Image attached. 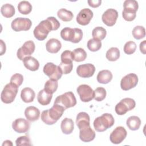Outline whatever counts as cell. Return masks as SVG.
<instances>
[{
    "instance_id": "cell-20",
    "label": "cell",
    "mask_w": 146,
    "mask_h": 146,
    "mask_svg": "<svg viewBox=\"0 0 146 146\" xmlns=\"http://www.w3.org/2000/svg\"><path fill=\"white\" fill-rule=\"evenodd\" d=\"M90 116L86 112H81L77 115L76 124L79 129L86 126L90 125Z\"/></svg>"
},
{
    "instance_id": "cell-18",
    "label": "cell",
    "mask_w": 146,
    "mask_h": 146,
    "mask_svg": "<svg viewBox=\"0 0 146 146\" xmlns=\"http://www.w3.org/2000/svg\"><path fill=\"white\" fill-rule=\"evenodd\" d=\"M64 110V108L62 106L54 104L53 106L48 110V112L51 118L57 121L62 116Z\"/></svg>"
},
{
    "instance_id": "cell-8",
    "label": "cell",
    "mask_w": 146,
    "mask_h": 146,
    "mask_svg": "<svg viewBox=\"0 0 146 146\" xmlns=\"http://www.w3.org/2000/svg\"><path fill=\"white\" fill-rule=\"evenodd\" d=\"M80 100L83 102H89L94 98V91L87 84H81L76 89Z\"/></svg>"
},
{
    "instance_id": "cell-28",
    "label": "cell",
    "mask_w": 146,
    "mask_h": 146,
    "mask_svg": "<svg viewBox=\"0 0 146 146\" xmlns=\"http://www.w3.org/2000/svg\"><path fill=\"white\" fill-rule=\"evenodd\" d=\"M72 52L73 60L75 62H80L84 61L87 58V53L82 48H77Z\"/></svg>"
},
{
    "instance_id": "cell-38",
    "label": "cell",
    "mask_w": 146,
    "mask_h": 146,
    "mask_svg": "<svg viewBox=\"0 0 146 146\" xmlns=\"http://www.w3.org/2000/svg\"><path fill=\"white\" fill-rule=\"evenodd\" d=\"M106 96V91L103 87H98L94 91V99L98 102L103 100Z\"/></svg>"
},
{
    "instance_id": "cell-27",
    "label": "cell",
    "mask_w": 146,
    "mask_h": 146,
    "mask_svg": "<svg viewBox=\"0 0 146 146\" xmlns=\"http://www.w3.org/2000/svg\"><path fill=\"white\" fill-rule=\"evenodd\" d=\"M126 124L129 129L136 131L140 128L141 125V120L138 116H131L127 119Z\"/></svg>"
},
{
    "instance_id": "cell-5",
    "label": "cell",
    "mask_w": 146,
    "mask_h": 146,
    "mask_svg": "<svg viewBox=\"0 0 146 146\" xmlns=\"http://www.w3.org/2000/svg\"><path fill=\"white\" fill-rule=\"evenodd\" d=\"M136 106V103L133 99L129 98H124L115 106V110L119 115H123L128 111L133 110Z\"/></svg>"
},
{
    "instance_id": "cell-29",
    "label": "cell",
    "mask_w": 146,
    "mask_h": 146,
    "mask_svg": "<svg viewBox=\"0 0 146 146\" xmlns=\"http://www.w3.org/2000/svg\"><path fill=\"white\" fill-rule=\"evenodd\" d=\"M2 15L6 18H11L15 14L14 7L9 3H6L2 6L1 8Z\"/></svg>"
},
{
    "instance_id": "cell-2",
    "label": "cell",
    "mask_w": 146,
    "mask_h": 146,
    "mask_svg": "<svg viewBox=\"0 0 146 146\" xmlns=\"http://www.w3.org/2000/svg\"><path fill=\"white\" fill-rule=\"evenodd\" d=\"M114 118L110 113H104L96 117L94 121V127L98 132H103L114 124Z\"/></svg>"
},
{
    "instance_id": "cell-6",
    "label": "cell",
    "mask_w": 146,
    "mask_h": 146,
    "mask_svg": "<svg viewBox=\"0 0 146 146\" xmlns=\"http://www.w3.org/2000/svg\"><path fill=\"white\" fill-rule=\"evenodd\" d=\"M43 72L50 79L58 80L62 76V72L59 66H56L53 63H47L43 69Z\"/></svg>"
},
{
    "instance_id": "cell-14",
    "label": "cell",
    "mask_w": 146,
    "mask_h": 146,
    "mask_svg": "<svg viewBox=\"0 0 146 146\" xmlns=\"http://www.w3.org/2000/svg\"><path fill=\"white\" fill-rule=\"evenodd\" d=\"M93 12L88 8H85L80 11L76 16V22L78 24L86 26L88 25L93 17Z\"/></svg>"
},
{
    "instance_id": "cell-4",
    "label": "cell",
    "mask_w": 146,
    "mask_h": 146,
    "mask_svg": "<svg viewBox=\"0 0 146 146\" xmlns=\"http://www.w3.org/2000/svg\"><path fill=\"white\" fill-rule=\"evenodd\" d=\"M54 104H58L66 110L75 106L76 104V99L74 93L70 91L56 97Z\"/></svg>"
},
{
    "instance_id": "cell-3",
    "label": "cell",
    "mask_w": 146,
    "mask_h": 146,
    "mask_svg": "<svg viewBox=\"0 0 146 146\" xmlns=\"http://www.w3.org/2000/svg\"><path fill=\"white\" fill-rule=\"evenodd\" d=\"M18 87L13 83L7 84L3 88L1 95V99L2 102L6 104H9L12 103L18 93Z\"/></svg>"
},
{
    "instance_id": "cell-33",
    "label": "cell",
    "mask_w": 146,
    "mask_h": 146,
    "mask_svg": "<svg viewBox=\"0 0 146 146\" xmlns=\"http://www.w3.org/2000/svg\"><path fill=\"white\" fill-rule=\"evenodd\" d=\"M58 83L57 80L49 79L45 83L44 90L48 94H52L56 91L58 88Z\"/></svg>"
},
{
    "instance_id": "cell-19",
    "label": "cell",
    "mask_w": 146,
    "mask_h": 146,
    "mask_svg": "<svg viewBox=\"0 0 146 146\" xmlns=\"http://www.w3.org/2000/svg\"><path fill=\"white\" fill-rule=\"evenodd\" d=\"M46 50L50 53H57L62 47V44L60 42L55 38H51L49 39L46 44Z\"/></svg>"
},
{
    "instance_id": "cell-37",
    "label": "cell",
    "mask_w": 146,
    "mask_h": 146,
    "mask_svg": "<svg viewBox=\"0 0 146 146\" xmlns=\"http://www.w3.org/2000/svg\"><path fill=\"white\" fill-rule=\"evenodd\" d=\"M132 34L134 38L139 40L145 37V30L143 26H137L133 28Z\"/></svg>"
},
{
    "instance_id": "cell-47",
    "label": "cell",
    "mask_w": 146,
    "mask_h": 146,
    "mask_svg": "<svg viewBox=\"0 0 146 146\" xmlns=\"http://www.w3.org/2000/svg\"><path fill=\"white\" fill-rule=\"evenodd\" d=\"M88 3L89 5L90 6L92 7H99L102 3V1L101 0H89L88 1Z\"/></svg>"
},
{
    "instance_id": "cell-23",
    "label": "cell",
    "mask_w": 146,
    "mask_h": 146,
    "mask_svg": "<svg viewBox=\"0 0 146 146\" xmlns=\"http://www.w3.org/2000/svg\"><path fill=\"white\" fill-rule=\"evenodd\" d=\"M96 78L97 81L99 83L107 84L111 81L112 79V74L108 70H104L99 72Z\"/></svg>"
},
{
    "instance_id": "cell-31",
    "label": "cell",
    "mask_w": 146,
    "mask_h": 146,
    "mask_svg": "<svg viewBox=\"0 0 146 146\" xmlns=\"http://www.w3.org/2000/svg\"><path fill=\"white\" fill-rule=\"evenodd\" d=\"M57 15L62 21L64 22L71 21L74 17L71 11L67 10L66 9H60L58 11Z\"/></svg>"
},
{
    "instance_id": "cell-45",
    "label": "cell",
    "mask_w": 146,
    "mask_h": 146,
    "mask_svg": "<svg viewBox=\"0 0 146 146\" xmlns=\"http://www.w3.org/2000/svg\"><path fill=\"white\" fill-rule=\"evenodd\" d=\"M122 16L124 20L127 21H132L135 19L136 16V12H132V11H128L123 10L122 12Z\"/></svg>"
},
{
    "instance_id": "cell-7",
    "label": "cell",
    "mask_w": 146,
    "mask_h": 146,
    "mask_svg": "<svg viewBox=\"0 0 146 146\" xmlns=\"http://www.w3.org/2000/svg\"><path fill=\"white\" fill-rule=\"evenodd\" d=\"M32 26L31 20L27 18L19 17L14 19L11 24L12 29L15 31H27Z\"/></svg>"
},
{
    "instance_id": "cell-49",
    "label": "cell",
    "mask_w": 146,
    "mask_h": 146,
    "mask_svg": "<svg viewBox=\"0 0 146 146\" xmlns=\"http://www.w3.org/2000/svg\"><path fill=\"white\" fill-rule=\"evenodd\" d=\"M1 55H2L6 52V44L1 39Z\"/></svg>"
},
{
    "instance_id": "cell-43",
    "label": "cell",
    "mask_w": 146,
    "mask_h": 146,
    "mask_svg": "<svg viewBox=\"0 0 146 146\" xmlns=\"http://www.w3.org/2000/svg\"><path fill=\"white\" fill-rule=\"evenodd\" d=\"M23 76L22 75L17 73L14 74L10 79V83L16 85L17 87H19L23 83Z\"/></svg>"
},
{
    "instance_id": "cell-1",
    "label": "cell",
    "mask_w": 146,
    "mask_h": 146,
    "mask_svg": "<svg viewBox=\"0 0 146 146\" xmlns=\"http://www.w3.org/2000/svg\"><path fill=\"white\" fill-rule=\"evenodd\" d=\"M59 22L54 17H49L41 21L34 30V35L39 40H44L50 31L56 30L60 27Z\"/></svg>"
},
{
    "instance_id": "cell-12",
    "label": "cell",
    "mask_w": 146,
    "mask_h": 146,
    "mask_svg": "<svg viewBox=\"0 0 146 146\" xmlns=\"http://www.w3.org/2000/svg\"><path fill=\"white\" fill-rule=\"evenodd\" d=\"M117 18V11L113 9H108L103 14L102 19L103 22L107 26H112L115 24Z\"/></svg>"
},
{
    "instance_id": "cell-50",
    "label": "cell",
    "mask_w": 146,
    "mask_h": 146,
    "mask_svg": "<svg viewBox=\"0 0 146 146\" xmlns=\"http://www.w3.org/2000/svg\"><path fill=\"white\" fill-rule=\"evenodd\" d=\"M2 145H3V146H4V145H11V146H12V145H13V143H12V142H11L10 140H5V141L3 143Z\"/></svg>"
},
{
    "instance_id": "cell-11",
    "label": "cell",
    "mask_w": 146,
    "mask_h": 146,
    "mask_svg": "<svg viewBox=\"0 0 146 146\" xmlns=\"http://www.w3.org/2000/svg\"><path fill=\"white\" fill-rule=\"evenodd\" d=\"M127 135L125 129L121 126L117 127L110 134V139L111 143L115 144L121 143L126 137Z\"/></svg>"
},
{
    "instance_id": "cell-15",
    "label": "cell",
    "mask_w": 146,
    "mask_h": 146,
    "mask_svg": "<svg viewBox=\"0 0 146 146\" xmlns=\"http://www.w3.org/2000/svg\"><path fill=\"white\" fill-rule=\"evenodd\" d=\"M30 127V123L23 118H18L15 120L12 123L13 129L18 133H26Z\"/></svg>"
},
{
    "instance_id": "cell-16",
    "label": "cell",
    "mask_w": 146,
    "mask_h": 146,
    "mask_svg": "<svg viewBox=\"0 0 146 146\" xmlns=\"http://www.w3.org/2000/svg\"><path fill=\"white\" fill-rule=\"evenodd\" d=\"M95 137V131L91 128L90 125L79 129V138L83 142L92 141Z\"/></svg>"
},
{
    "instance_id": "cell-44",
    "label": "cell",
    "mask_w": 146,
    "mask_h": 146,
    "mask_svg": "<svg viewBox=\"0 0 146 146\" xmlns=\"http://www.w3.org/2000/svg\"><path fill=\"white\" fill-rule=\"evenodd\" d=\"M59 67L63 74H68L71 72L73 68V64L72 63H64L60 62L59 64Z\"/></svg>"
},
{
    "instance_id": "cell-26",
    "label": "cell",
    "mask_w": 146,
    "mask_h": 146,
    "mask_svg": "<svg viewBox=\"0 0 146 146\" xmlns=\"http://www.w3.org/2000/svg\"><path fill=\"white\" fill-rule=\"evenodd\" d=\"M75 29L65 27L60 31V36L66 41H70L73 43L75 38Z\"/></svg>"
},
{
    "instance_id": "cell-46",
    "label": "cell",
    "mask_w": 146,
    "mask_h": 146,
    "mask_svg": "<svg viewBox=\"0 0 146 146\" xmlns=\"http://www.w3.org/2000/svg\"><path fill=\"white\" fill-rule=\"evenodd\" d=\"M75 29V38L73 41V43H79L83 38V31L81 29L78 28H74Z\"/></svg>"
},
{
    "instance_id": "cell-48",
    "label": "cell",
    "mask_w": 146,
    "mask_h": 146,
    "mask_svg": "<svg viewBox=\"0 0 146 146\" xmlns=\"http://www.w3.org/2000/svg\"><path fill=\"white\" fill-rule=\"evenodd\" d=\"M145 43H146V40H144L142 42H141L140 44V50L144 54H145V51H146L145 50Z\"/></svg>"
},
{
    "instance_id": "cell-10",
    "label": "cell",
    "mask_w": 146,
    "mask_h": 146,
    "mask_svg": "<svg viewBox=\"0 0 146 146\" xmlns=\"http://www.w3.org/2000/svg\"><path fill=\"white\" fill-rule=\"evenodd\" d=\"M138 83V77L136 74L131 73L124 76L120 82L121 88L128 91L136 86Z\"/></svg>"
},
{
    "instance_id": "cell-35",
    "label": "cell",
    "mask_w": 146,
    "mask_h": 146,
    "mask_svg": "<svg viewBox=\"0 0 146 146\" xmlns=\"http://www.w3.org/2000/svg\"><path fill=\"white\" fill-rule=\"evenodd\" d=\"M87 46L88 50L91 51H97L100 49L102 47V42L100 40L95 38H92L88 41Z\"/></svg>"
},
{
    "instance_id": "cell-32",
    "label": "cell",
    "mask_w": 146,
    "mask_h": 146,
    "mask_svg": "<svg viewBox=\"0 0 146 146\" xmlns=\"http://www.w3.org/2000/svg\"><path fill=\"white\" fill-rule=\"evenodd\" d=\"M106 56L110 61H116L120 57V51L117 47H111L107 51Z\"/></svg>"
},
{
    "instance_id": "cell-22",
    "label": "cell",
    "mask_w": 146,
    "mask_h": 146,
    "mask_svg": "<svg viewBox=\"0 0 146 146\" xmlns=\"http://www.w3.org/2000/svg\"><path fill=\"white\" fill-rule=\"evenodd\" d=\"M35 96V92L31 88L26 87L23 88L21 91V97L23 102L25 103H30L33 102Z\"/></svg>"
},
{
    "instance_id": "cell-40",
    "label": "cell",
    "mask_w": 146,
    "mask_h": 146,
    "mask_svg": "<svg viewBox=\"0 0 146 146\" xmlns=\"http://www.w3.org/2000/svg\"><path fill=\"white\" fill-rule=\"evenodd\" d=\"M61 62L64 63H72L73 57L72 52L70 50H66L63 51L60 56Z\"/></svg>"
},
{
    "instance_id": "cell-41",
    "label": "cell",
    "mask_w": 146,
    "mask_h": 146,
    "mask_svg": "<svg viewBox=\"0 0 146 146\" xmlns=\"http://www.w3.org/2000/svg\"><path fill=\"white\" fill-rule=\"evenodd\" d=\"M41 119L47 125H52L55 124L56 121L52 119L50 116L48 112V110L43 111L41 113Z\"/></svg>"
},
{
    "instance_id": "cell-24",
    "label": "cell",
    "mask_w": 146,
    "mask_h": 146,
    "mask_svg": "<svg viewBox=\"0 0 146 146\" xmlns=\"http://www.w3.org/2000/svg\"><path fill=\"white\" fill-rule=\"evenodd\" d=\"M74 121L71 119L66 117L61 122L60 128L63 133L69 135L74 130Z\"/></svg>"
},
{
    "instance_id": "cell-9",
    "label": "cell",
    "mask_w": 146,
    "mask_h": 146,
    "mask_svg": "<svg viewBox=\"0 0 146 146\" xmlns=\"http://www.w3.org/2000/svg\"><path fill=\"white\" fill-rule=\"evenodd\" d=\"M35 46L33 41L28 40L23 43L21 48H19L17 52L18 58L23 60V59L27 56L31 55L35 50Z\"/></svg>"
},
{
    "instance_id": "cell-25",
    "label": "cell",
    "mask_w": 146,
    "mask_h": 146,
    "mask_svg": "<svg viewBox=\"0 0 146 146\" xmlns=\"http://www.w3.org/2000/svg\"><path fill=\"white\" fill-rule=\"evenodd\" d=\"M52 94H48L44 89L40 90L37 96V100L39 104L42 106H46L50 103Z\"/></svg>"
},
{
    "instance_id": "cell-39",
    "label": "cell",
    "mask_w": 146,
    "mask_h": 146,
    "mask_svg": "<svg viewBox=\"0 0 146 146\" xmlns=\"http://www.w3.org/2000/svg\"><path fill=\"white\" fill-rule=\"evenodd\" d=\"M136 49V44L133 41H128L126 42L124 46V52L128 54H132L134 53Z\"/></svg>"
},
{
    "instance_id": "cell-13",
    "label": "cell",
    "mask_w": 146,
    "mask_h": 146,
    "mask_svg": "<svg viewBox=\"0 0 146 146\" xmlns=\"http://www.w3.org/2000/svg\"><path fill=\"white\" fill-rule=\"evenodd\" d=\"M95 71V66L91 63L81 64L78 66L76 68L77 74L82 78H86L93 76Z\"/></svg>"
},
{
    "instance_id": "cell-34",
    "label": "cell",
    "mask_w": 146,
    "mask_h": 146,
    "mask_svg": "<svg viewBox=\"0 0 146 146\" xmlns=\"http://www.w3.org/2000/svg\"><path fill=\"white\" fill-rule=\"evenodd\" d=\"M107 35V31L105 29L102 27H96L94 28L92 31V36L93 38L99 40H103L105 38Z\"/></svg>"
},
{
    "instance_id": "cell-21",
    "label": "cell",
    "mask_w": 146,
    "mask_h": 146,
    "mask_svg": "<svg viewBox=\"0 0 146 146\" xmlns=\"http://www.w3.org/2000/svg\"><path fill=\"white\" fill-rule=\"evenodd\" d=\"M23 63L26 68L32 71H36L39 67V62L33 56H29L25 58L23 60Z\"/></svg>"
},
{
    "instance_id": "cell-30",
    "label": "cell",
    "mask_w": 146,
    "mask_h": 146,
    "mask_svg": "<svg viewBox=\"0 0 146 146\" xmlns=\"http://www.w3.org/2000/svg\"><path fill=\"white\" fill-rule=\"evenodd\" d=\"M18 10L20 13L24 15L29 14L32 10V5L26 1L20 2L18 5Z\"/></svg>"
},
{
    "instance_id": "cell-42",
    "label": "cell",
    "mask_w": 146,
    "mask_h": 146,
    "mask_svg": "<svg viewBox=\"0 0 146 146\" xmlns=\"http://www.w3.org/2000/svg\"><path fill=\"white\" fill-rule=\"evenodd\" d=\"M16 145H31L30 139L28 136H23L18 137L15 141Z\"/></svg>"
},
{
    "instance_id": "cell-17",
    "label": "cell",
    "mask_w": 146,
    "mask_h": 146,
    "mask_svg": "<svg viewBox=\"0 0 146 146\" xmlns=\"http://www.w3.org/2000/svg\"><path fill=\"white\" fill-rule=\"evenodd\" d=\"M25 115L29 121H34L39 118L40 111L34 106H29L25 109Z\"/></svg>"
},
{
    "instance_id": "cell-36",
    "label": "cell",
    "mask_w": 146,
    "mask_h": 146,
    "mask_svg": "<svg viewBox=\"0 0 146 146\" xmlns=\"http://www.w3.org/2000/svg\"><path fill=\"white\" fill-rule=\"evenodd\" d=\"M124 10L126 11L136 12L138 10V2L135 0H125L123 3Z\"/></svg>"
}]
</instances>
